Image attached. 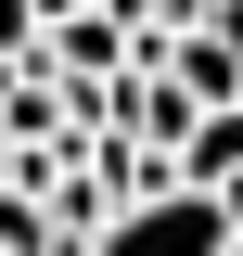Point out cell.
<instances>
[{
  "label": "cell",
  "mask_w": 243,
  "mask_h": 256,
  "mask_svg": "<svg viewBox=\"0 0 243 256\" xmlns=\"http://www.w3.org/2000/svg\"><path fill=\"white\" fill-rule=\"evenodd\" d=\"M90 256H230V218L205 192H154V205H116L90 230Z\"/></svg>",
  "instance_id": "1"
},
{
  "label": "cell",
  "mask_w": 243,
  "mask_h": 256,
  "mask_svg": "<svg viewBox=\"0 0 243 256\" xmlns=\"http://www.w3.org/2000/svg\"><path fill=\"white\" fill-rule=\"evenodd\" d=\"M230 256H243V230H230Z\"/></svg>",
  "instance_id": "4"
},
{
  "label": "cell",
  "mask_w": 243,
  "mask_h": 256,
  "mask_svg": "<svg viewBox=\"0 0 243 256\" xmlns=\"http://www.w3.org/2000/svg\"><path fill=\"white\" fill-rule=\"evenodd\" d=\"M38 64H90V77H128V26L116 13H52V52Z\"/></svg>",
  "instance_id": "3"
},
{
  "label": "cell",
  "mask_w": 243,
  "mask_h": 256,
  "mask_svg": "<svg viewBox=\"0 0 243 256\" xmlns=\"http://www.w3.org/2000/svg\"><path fill=\"white\" fill-rule=\"evenodd\" d=\"M230 180H243V102L192 116V141H180V192H230Z\"/></svg>",
  "instance_id": "2"
}]
</instances>
